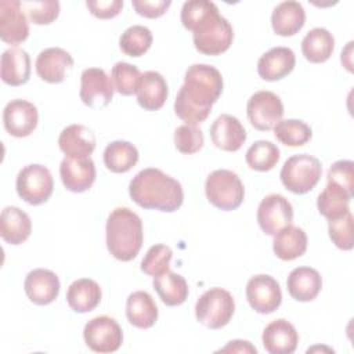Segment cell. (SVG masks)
I'll return each mask as SVG.
<instances>
[{
	"mask_svg": "<svg viewBox=\"0 0 354 354\" xmlns=\"http://www.w3.org/2000/svg\"><path fill=\"white\" fill-rule=\"evenodd\" d=\"M256 216L263 232L267 235H275L282 228L292 224L293 207L285 196L271 194L263 198L257 207Z\"/></svg>",
	"mask_w": 354,
	"mask_h": 354,
	"instance_id": "obj_12",
	"label": "cell"
},
{
	"mask_svg": "<svg viewBox=\"0 0 354 354\" xmlns=\"http://www.w3.org/2000/svg\"><path fill=\"white\" fill-rule=\"evenodd\" d=\"M279 149L275 144L266 140L253 142L246 151V163L250 169L257 171L271 170L279 160Z\"/></svg>",
	"mask_w": 354,
	"mask_h": 354,
	"instance_id": "obj_36",
	"label": "cell"
},
{
	"mask_svg": "<svg viewBox=\"0 0 354 354\" xmlns=\"http://www.w3.org/2000/svg\"><path fill=\"white\" fill-rule=\"evenodd\" d=\"M140 69L129 62H116L111 71V79L115 90L122 95H131L137 91L141 77Z\"/></svg>",
	"mask_w": 354,
	"mask_h": 354,
	"instance_id": "obj_39",
	"label": "cell"
},
{
	"mask_svg": "<svg viewBox=\"0 0 354 354\" xmlns=\"http://www.w3.org/2000/svg\"><path fill=\"white\" fill-rule=\"evenodd\" d=\"M102 292L100 285L90 278L73 281L66 290V301L75 313L93 311L101 301Z\"/></svg>",
	"mask_w": 354,
	"mask_h": 354,
	"instance_id": "obj_29",
	"label": "cell"
},
{
	"mask_svg": "<svg viewBox=\"0 0 354 354\" xmlns=\"http://www.w3.org/2000/svg\"><path fill=\"white\" fill-rule=\"evenodd\" d=\"M275 138L288 147H301L311 140V127L299 119L279 120L274 127Z\"/></svg>",
	"mask_w": 354,
	"mask_h": 354,
	"instance_id": "obj_35",
	"label": "cell"
},
{
	"mask_svg": "<svg viewBox=\"0 0 354 354\" xmlns=\"http://www.w3.org/2000/svg\"><path fill=\"white\" fill-rule=\"evenodd\" d=\"M37 108L26 100H12L3 111V124L12 137H28L37 126Z\"/></svg>",
	"mask_w": 354,
	"mask_h": 354,
	"instance_id": "obj_14",
	"label": "cell"
},
{
	"mask_svg": "<svg viewBox=\"0 0 354 354\" xmlns=\"http://www.w3.org/2000/svg\"><path fill=\"white\" fill-rule=\"evenodd\" d=\"M306 22V11L299 1L288 0L279 3L271 14L272 30L279 36L296 35Z\"/></svg>",
	"mask_w": 354,
	"mask_h": 354,
	"instance_id": "obj_26",
	"label": "cell"
},
{
	"mask_svg": "<svg viewBox=\"0 0 354 354\" xmlns=\"http://www.w3.org/2000/svg\"><path fill=\"white\" fill-rule=\"evenodd\" d=\"M249 306L259 314H271L282 303V292L275 278L267 274L252 277L246 283Z\"/></svg>",
	"mask_w": 354,
	"mask_h": 354,
	"instance_id": "obj_11",
	"label": "cell"
},
{
	"mask_svg": "<svg viewBox=\"0 0 354 354\" xmlns=\"http://www.w3.org/2000/svg\"><path fill=\"white\" fill-rule=\"evenodd\" d=\"M322 166L318 158L308 153L293 155L283 163L279 177L286 189L293 194H306L319 181Z\"/></svg>",
	"mask_w": 354,
	"mask_h": 354,
	"instance_id": "obj_4",
	"label": "cell"
},
{
	"mask_svg": "<svg viewBox=\"0 0 354 354\" xmlns=\"http://www.w3.org/2000/svg\"><path fill=\"white\" fill-rule=\"evenodd\" d=\"M1 80L8 86H21L30 76V57L18 47H11L1 54Z\"/></svg>",
	"mask_w": 354,
	"mask_h": 354,
	"instance_id": "obj_27",
	"label": "cell"
},
{
	"mask_svg": "<svg viewBox=\"0 0 354 354\" xmlns=\"http://www.w3.org/2000/svg\"><path fill=\"white\" fill-rule=\"evenodd\" d=\"M329 238L336 248L342 250H351L354 245L353 239V214L348 210L339 218L328 221Z\"/></svg>",
	"mask_w": 354,
	"mask_h": 354,
	"instance_id": "obj_41",
	"label": "cell"
},
{
	"mask_svg": "<svg viewBox=\"0 0 354 354\" xmlns=\"http://www.w3.org/2000/svg\"><path fill=\"white\" fill-rule=\"evenodd\" d=\"M30 21L36 25H48L57 19L59 14V3L57 0H26L21 1Z\"/></svg>",
	"mask_w": 354,
	"mask_h": 354,
	"instance_id": "obj_42",
	"label": "cell"
},
{
	"mask_svg": "<svg viewBox=\"0 0 354 354\" xmlns=\"http://www.w3.org/2000/svg\"><path fill=\"white\" fill-rule=\"evenodd\" d=\"M106 248L109 253L120 260L130 261L137 257L142 241V221L129 207H116L106 220Z\"/></svg>",
	"mask_w": 354,
	"mask_h": 354,
	"instance_id": "obj_3",
	"label": "cell"
},
{
	"mask_svg": "<svg viewBox=\"0 0 354 354\" xmlns=\"http://www.w3.org/2000/svg\"><path fill=\"white\" fill-rule=\"evenodd\" d=\"M209 202L221 210H235L245 198V188L236 173L227 169L212 171L205 183Z\"/></svg>",
	"mask_w": 354,
	"mask_h": 354,
	"instance_id": "obj_5",
	"label": "cell"
},
{
	"mask_svg": "<svg viewBox=\"0 0 354 354\" xmlns=\"http://www.w3.org/2000/svg\"><path fill=\"white\" fill-rule=\"evenodd\" d=\"M263 346L270 354H292L299 343V335L295 326L283 319L270 322L263 330Z\"/></svg>",
	"mask_w": 354,
	"mask_h": 354,
	"instance_id": "obj_21",
	"label": "cell"
},
{
	"mask_svg": "<svg viewBox=\"0 0 354 354\" xmlns=\"http://www.w3.org/2000/svg\"><path fill=\"white\" fill-rule=\"evenodd\" d=\"M29 36L28 19L19 0L0 1V37L4 43L19 44Z\"/></svg>",
	"mask_w": 354,
	"mask_h": 354,
	"instance_id": "obj_15",
	"label": "cell"
},
{
	"mask_svg": "<svg viewBox=\"0 0 354 354\" xmlns=\"http://www.w3.org/2000/svg\"><path fill=\"white\" fill-rule=\"evenodd\" d=\"M328 183H335L354 194V163L348 159L335 162L328 170Z\"/></svg>",
	"mask_w": 354,
	"mask_h": 354,
	"instance_id": "obj_44",
	"label": "cell"
},
{
	"mask_svg": "<svg viewBox=\"0 0 354 354\" xmlns=\"http://www.w3.org/2000/svg\"><path fill=\"white\" fill-rule=\"evenodd\" d=\"M335 48V37L325 28L311 29L301 40V53L313 64H321L329 59Z\"/></svg>",
	"mask_w": 354,
	"mask_h": 354,
	"instance_id": "obj_31",
	"label": "cell"
},
{
	"mask_svg": "<svg viewBox=\"0 0 354 354\" xmlns=\"http://www.w3.org/2000/svg\"><path fill=\"white\" fill-rule=\"evenodd\" d=\"M307 242L308 239L304 230L290 224L274 235L272 249L278 259L290 261L304 254Z\"/></svg>",
	"mask_w": 354,
	"mask_h": 354,
	"instance_id": "obj_30",
	"label": "cell"
},
{
	"mask_svg": "<svg viewBox=\"0 0 354 354\" xmlns=\"http://www.w3.org/2000/svg\"><path fill=\"white\" fill-rule=\"evenodd\" d=\"M351 198H353V194H350L343 187L335 183H328L325 189L318 195V199H317L318 212L328 220L339 218L350 210L348 203Z\"/></svg>",
	"mask_w": 354,
	"mask_h": 354,
	"instance_id": "obj_32",
	"label": "cell"
},
{
	"mask_svg": "<svg viewBox=\"0 0 354 354\" xmlns=\"http://www.w3.org/2000/svg\"><path fill=\"white\" fill-rule=\"evenodd\" d=\"M86 6L94 17L101 19H108V18L116 17L122 11L123 1L122 0H87Z\"/></svg>",
	"mask_w": 354,
	"mask_h": 354,
	"instance_id": "obj_45",
	"label": "cell"
},
{
	"mask_svg": "<svg viewBox=\"0 0 354 354\" xmlns=\"http://www.w3.org/2000/svg\"><path fill=\"white\" fill-rule=\"evenodd\" d=\"M129 195L144 209H155L166 213L176 212L184 201L181 184L155 167L144 169L131 178Z\"/></svg>",
	"mask_w": 354,
	"mask_h": 354,
	"instance_id": "obj_2",
	"label": "cell"
},
{
	"mask_svg": "<svg viewBox=\"0 0 354 354\" xmlns=\"http://www.w3.org/2000/svg\"><path fill=\"white\" fill-rule=\"evenodd\" d=\"M152 44V33L147 26L133 25L127 28L120 39L119 47L129 57H141L144 55Z\"/></svg>",
	"mask_w": 354,
	"mask_h": 354,
	"instance_id": "obj_38",
	"label": "cell"
},
{
	"mask_svg": "<svg viewBox=\"0 0 354 354\" xmlns=\"http://www.w3.org/2000/svg\"><path fill=\"white\" fill-rule=\"evenodd\" d=\"M32 231L30 217L17 206H6L0 214V236L11 245L25 242Z\"/></svg>",
	"mask_w": 354,
	"mask_h": 354,
	"instance_id": "obj_25",
	"label": "cell"
},
{
	"mask_svg": "<svg viewBox=\"0 0 354 354\" xmlns=\"http://www.w3.org/2000/svg\"><path fill=\"white\" fill-rule=\"evenodd\" d=\"M246 113L250 124L261 131H268L275 127V124L282 120L283 105L281 98L267 90H261L250 95Z\"/></svg>",
	"mask_w": 354,
	"mask_h": 354,
	"instance_id": "obj_10",
	"label": "cell"
},
{
	"mask_svg": "<svg viewBox=\"0 0 354 354\" xmlns=\"http://www.w3.org/2000/svg\"><path fill=\"white\" fill-rule=\"evenodd\" d=\"M15 188L21 199L36 206L48 201L54 189V180L46 166L28 165L19 170Z\"/></svg>",
	"mask_w": 354,
	"mask_h": 354,
	"instance_id": "obj_7",
	"label": "cell"
},
{
	"mask_svg": "<svg viewBox=\"0 0 354 354\" xmlns=\"http://www.w3.org/2000/svg\"><path fill=\"white\" fill-rule=\"evenodd\" d=\"M210 138L218 149L235 152L243 145L246 140V130L239 119L232 115L223 113L212 123Z\"/></svg>",
	"mask_w": 354,
	"mask_h": 354,
	"instance_id": "obj_18",
	"label": "cell"
},
{
	"mask_svg": "<svg viewBox=\"0 0 354 354\" xmlns=\"http://www.w3.org/2000/svg\"><path fill=\"white\" fill-rule=\"evenodd\" d=\"M24 289L32 303L37 306H47L58 297L59 279L51 270L36 268L26 275Z\"/></svg>",
	"mask_w": 354,
	"mask_h": 354,
	"instance_id": "obj_17",
	"label": "cell"
},
{
	"mask_svg": "<svg viewBox=\"0 0 354 354\" xmlns=\"http://www.w3.org/2000/svg\"><path fill=\"white\" fill-rule=\"evenodd\" d=\"M221 93L220 71L207 64H194L185 71L184 84L174 101V112L187 124L195 126L207 119Z\"/></svg>",
	"mask_w": 354,
	"mask_h": 354,
	"instance_id": "obj_1",
	"label": "cell"
},
{
	"mask_svg": "<svg viewBox=\"0 0 354 354\" xmlns=\"http://www.w3.org/2000/svg\"><path fill=\"white\" fill-rule=\"evenodd\" d=\"M296 64V57L289 47H274L264 53L257 62V73L263 80L275 82L289 75Z\"/></svg>",
	"mask_w": 354,
	"mask_h": 354,
	"instance_id": "obj_20",
	"label": "cell"
},
{
	"mask_svg": "<svg viewBox=\"0 0 354 354\" xmlns=\"http://www.w3.org/2000/svg\"><path fill=\"white\" fill-rule=\"evenodd\" d=\"M113 83L101 68H87L80 76V100L91 108L106 106L113 98Z\"/></svg>",
	"mask_w": 354,
	"mask_h": 354,
	"instance_id": "obj_13",
	"label": "cell"
},
{
	"mask_svg": "<svg viewBox=\"0 0 354 354\" xmlns=\"http://www.w3.org/2000/svg\"><path fill=\"white\" fill-rule=\"evenodd\" d=\"M83 337L90 350L95 353H113L122 346L123 332L113 318L100 315L86 324Z\"/></svg>",
	"mask_w": 354,
	"mask_h": 354,
	"instance_id": "obj_9",
	"label": "cell"
},
{
	"mask_svg": "<svg viewBox=\"0 0 354 354\" xmlns=\"http://www.w3.org/2000/svg\"><path fill=\"white\" fill-rule=\"evenodd\" d=\"M218 14V8L213 1L189 0L181 7V22L185 29L195 32L202 24Z\"/></svg>",
	"mask_w": 354,
	"mask_h": 354,
	"instance_id": "obj_37",
	"label": "cell"
},
{
	"mask_svg": "<svg viewBox=\"0 0 354 354\" xmlns=\"http://www.w3.org/2000/svg\"><path fill=\"white\" fill-rule=\"evenodd\" d=\"M286 286L295 300L311 301L318 296L322 288V278L315 268L296 267L290 271Z\"/></svg>",
	"mask_w": 354,
	"mask_h": 354,
	"instance_id": "obj_24",
	"label": "cell"
},
{
	"mask_svg": "<svg viewBox=\"0 0 354 354\" xmlns=\"http://www.w3.org/2000/svg\"><path fill=\"white\" fill-rule=\"evenodd\" d=\"M59 149L71 158H87L95 149V136L84 124H69L58 137Z\"/></svg>",
	"mask_w": 354,
	"mask_h": 354,
	"instance_id": "obj_22",
	"label": "cell"
},
{
	"mask_svg": "<svg viewBox=\"0 0 354 354\" xmlns=\"http://www.w3.org/2000/svg\"><path fill=\"white\" fill-rule=\"evenodd\" d=\"M220 353H257L256 347L246 340H231L225 347L218 350Z\"/></svg>",
	"mask_w": 354,
	"mask_h": 354,
	"instance_id": "obj_47",
	"label": "cell"
},
{
	"mask_svg": "<svg viewBox=\"0 0 354 354\" xmlns=\"http://www.w3.org/2000/svg\"><path fill=\"white\" fill-rule=\"evenodd\" d=\"M126 317L129 322L140 329H148L158 319V307L152 296L145 290H136L126 301Z\"/></svg>",
	"mask_w": 354,
	"mask_h": 354,
	"instance_id": "obj_28",
	"label": "cell"
},
{
	"mask_svg": "<svg viewBox=\"0 0 354 354\" xmlns=\"http://www.w3.org/2000/svg\"><path fill=\"white\" fill-rule=\"evenodd\" d=\"M173 252L169 246L158 243L148 249L147 254L141 261V271L151 277H158L169 271V264L171 260Z\"/></svg>",
	"mask_w": 354,
	"mask_h": 354,
	"instance_id": "obj_40",
	"label": "cell"
},
{
	"mask_svg": "<svg viewBox=\"0 0 354 354\" xmlns=\"http://www.w3.org/2000/svg\"><path fill=\"white\" fill-rule=\"evenodd\" d=\"M138 162V149L134 144L116 140L109 142L104 149V163L113 173H126Z\"/></svg>",
	"mask_w": 354,
	"mask_h": 354,
	"instance_id": "obj_34",
	"label": "cell"
},
{
	"mask_svg": "<svg viewBox=\"0 0 354 354\" xmlns=\"http://www.w3.org/2000/svg\"><path fill=\"white\" fill-rule=\"evenodd\" d=\"M152 285L166 306H180L188 297V283L180 274L166 271L158 277H153Z\"/></svg>",
	"mask_w": 354,
	"mask_h": 354,
	"instance_id": "obj_33",
	"label": "cell"
},
{
	"mask_svg": "<svg viewBox=\"0 0 354 354\" xmlns=\"http://www.w3.org/2000/svg\"><path fill=\"white\" fill-rule=\"evenodd\" d=\"M95 166L90 156H65L59 166V176L64 187L71 192H84L95 181Z\"/></svg>",
	"mask_w": 354,
	"mask_h": 354,
	"instance_id": "obj_16",
	"label": "cell"
},
{
	"mask_svg": "<svg viewBox=\"0 0 354 354\" xmlns=\"http://www.w3.org/2000/svg\"><path fill=\"white\" fill-rule=\"evenodd\" d=\"M72 55L59 47H48L39 53L36 58V73L47 83H61L65 79L66 69L72 68Z\"/></svg>",
	"mask_w": 354,
	"mask_h": 354,
	"instance_id": "obj_19",
	"label": "cell"
},
{
	"mask_svg": "<svg viewBox=\"0 0 354 354\" xmlns=\"http://www.w3.org/2000/svg\"><path fill=\"white\" fill-rule=\"evenodd\" d=\"M137 14L145 18H158L170 7V0H133L131 1Z\"/></svg>",
	"mask_w": 354,
	"mask_h": 354,
	"instance_id": "obj_46",
	"label": "cell"
},
{
	"mask_svg": "<svg viewBox=\"0 0 354 354\" xmlns=\"http://www.w3.org/2000/svg\"><path fill=\"white\" fill-rule=\"evenodd\" d=\"M234 39L231 24L218 14L207 19L194 32L195 48L206 55H218L230 48Z\"/></svg>",
	"mask_w": 354,
	"mask_h": 354,
	"instance_id": "obj_8",
	"label": "cell"
},
{
	"mask_svg": "<svg viewBox=\"0 0 354 354\" xmlns=\"http://www.w3.org/2000/svg\"><path fill=\"white\" fill-rule=\"evenodd\" d=\"M235 301L232 295L223 288H212L201 295L195 304V317L209 329H221L232 318Z\"/></svg>",
	"mask_w": 354,
	"mask_h": 354,
	"instance_id": "obj_6",
	"label": "cell"
},
{
	"mask_svg": "<svg viewBox=\"0 0 354 354\" xmlns=\"http://www.w3.org/2000/svg\"><path fill=\"white\" fill-rule=\"evenodd\" d=\"M136 94L141 108L147 111H158L167 100V83L159 72L147 71L140 77Z\"/></svg>",
	"mask_w": 354,
	"mask_h": 354,
	"instance_id": "obj_23",
	"label": "cell"
},
{
	"mask_svg": "<svg viewBox=\"0 0 354 354\" xmlns=\"http://www.w3.org/2000/svg\"><path fill=\"white\" fill-rule=\"evenodd\" d=\"M203 142L205 137L202 130L194 124L178 126L174 131V144L181 153H195L203 147Z\"/></svg>",
	"mask_w": 354,
	"mask_h": 354,
	"instance_id": "obj_43",
	"label": "cell"
}]
</instances>
